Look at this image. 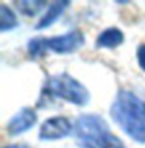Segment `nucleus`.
Segmentation results:
<instances>
[{"label":"nucleus","instance_id":"obj_8","mask_svg":"<svg viewBox=\"0 0 145 148\" xmlns=\"http://www.w3.org/2000/svg\"><path fill=\"white\" fill-rule=\"evenodd\" d=\"M69 5H70V2H67V0H64V2H55V3H52L50 8L47 10L45 16H44L41 21L36 23V30L47 28V27H50L52 23H55V21L64 13V10H66Z\"/></svg>","mask_w":145,"mask_h":148},{"label":"nucleus","instance_id":"obj_1","mask_svg":"<svg viewBox=\"0 0 145 148\" xmlns=\"http://www.w3.org/2000/svg\"><path fill=\"white\" fill-rule=\"evenodd\" d=\"M112 120L133 140L145 143V101L130 90H120L111 105Z\"/></svg>","mask_w":145,"mask_h":148},{"label":"nucleus","instance_id":"obj_12","mask_svg":"<svg viewBox=\"0 0 145 148\" xmlns=\"http://www.w3.org/2000/svg\"><path fill=\"white\" fill-rule=\"evenodd\" d=\"M137 61L139 66L142 67V70H145V44H142L137 50Z\"/></svg>","mask_w":145,"mask_h":148},{"label":"nucleus","instance_id":"obj_2","mask_svg":"<svg viewBox=\"0 0 145 148\" xmlns=\"http://www.w3.org/2000/svg\"><path fill=\"white\" fill-rule=\"evenodd\" d=\"M74 133L80 148H125L123 142L111 133L104 119L97 114L80 115Z\"/></svg>","mask_w":145,"mask_h":148},{"label":"nucleus","instance_id":"obj_6","mask_svg":"<svg viewBox=\"0 0 145 148\" xmlns=\"http://www.w3.org/2000/svg\"><path fill=\"white\" fill-rule=\"evenodd\" d=\"M36 120H38V117L31 108H22L17 114L11 117L10 123H8V133L11 136H19L30 130L36 123Z\"/></svg>","mask_w":145,"mask_h":148},{"label":"nucleus","instance_id":"obj_4","mask_svg":"<svg viewBox=\"0 0 145 148\" xmlns=\"http://www.w3.org/2000/svg\"><path fill=\"white\" fill-rule=\"evenodd\" d=\"M83 44H84V36L80 30H72L63 36H55V38L45 39L47 50H52L59 55L74 53L78 49H81Z\"/></svg>","mask_w":145,"mask_h":148},{"label":"nucleus","instance_id":"obj_3","mask_svg":"<svg viewBox=\"0 0 145 148\" xmlns=\"http://www.w3.org/2000/svg\"><path fill=\"white\" fill-rule=\"evenodd\" d=\"M42 97L63 98L72 105L84 106L89 103V90L69 73H58L47 79Z\"/></svg>","mask_w":145,"mask_h":148},{"label":"nucleus","instance_id":"obj_5","mask_svg":"<svg viewBox=\"0 0 145 148\" xmlns=\"http://www.w3.org/2000/svg\"><path fill=\"white\" fill-rule=\"evenodd\" d=\"M72 131V125L66 117H52L47 119L41 125L39 137L42 140H56V139L67 137Z\"/></svg>","mask_w":145,"mask_h":148},{"label":"nucleus","instance_id":"obj_9","mask_svg":"<svg viewBox=\"0 0 145 148\" xmlns=\"http://www.w3.org/2000/svg\"><path fill=\"white\" fill-rule=\"evenodd\" d=\"M17 27V21H16L14 13L10 10L6 5L0 6V30L5 33L8 30H13Z\"/></svg>","mask_w":145,"mask_h":148},{"label":"nucleus","instance_id":"obj_7","mask_svg":"<svg viewBox=\"0 0 145 148\" xmlns=\"http://www.w3.org/2000/svg\"><path fill=\"white\" fill-rule=\"evenodd\" d=\"M123 33L119 28H106L97 38L95 45L98 49H115L123 42Z\"/></svg>","mask_w":145,"mask_h":148},{"label":"nucleus","instance_id":"obj_11","mask_svg":"<svg viewBox=\"0 0 145 148\" xmlns=\"http://www.w3.org/2000/svg\"><path fill=\"white\" fill-rule=\"evenodd\" d=\"M28 51H30L31 56L38 58V56H42L44 53L47 51V47H45V39L44 38H34L28 42Z\"/></svg>","mask_w":145,"mask_h":148},{"label":"nucleus","instance_id":"obj_10","mask_svg":"<svg viewBox=\"0 0 145 148\" xmlns=\"http://www.w3.org/2000/svg\"><path fill=\"white\" fill-rule=\"evenodd\" d=\"M17 6V10L25 16H34L47 5L45 2H36V0H25V2H16L14 3Z\"/></svg>","mask_w":145,"mask_h":148},{"label":"nucleus","instance_id":"obj_13","mask_svg":"<svg viewBox=\"0 0 145 148\" xmlns=\"http://www.w3.org/2000/svg\"><path fill=\"white\" fill-rule=\"evenodd\" d=\"M5 148H28L27 145H10V147H5Z\"/></svg>","mask_w":145,"mask_h":148}]
</instances>
